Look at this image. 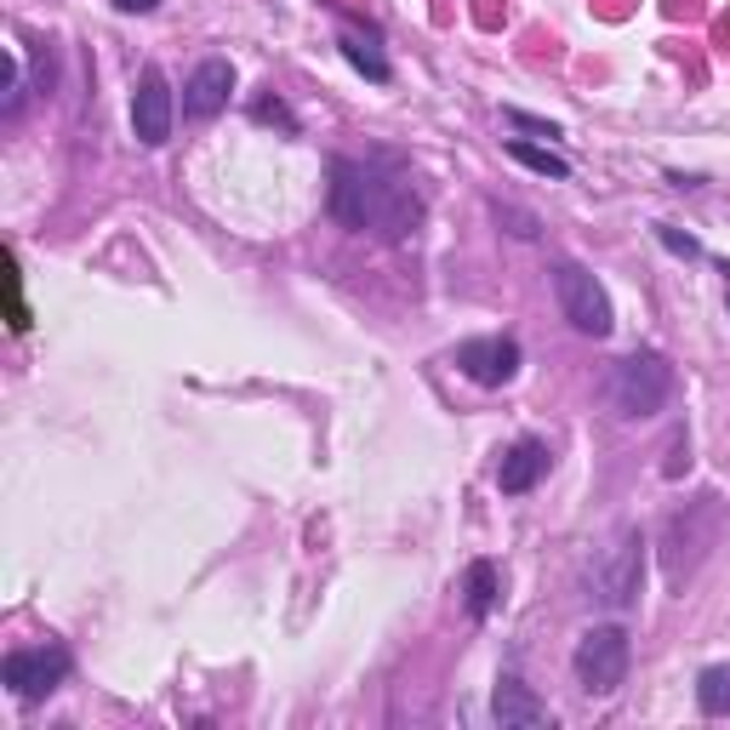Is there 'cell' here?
Returning a JSON list of instances; mask_svg holds the SVG:
<instances>
[{"mask_svg":"<svg viewBox=\"0 0 730 730\" xmlns=\"http://www.w3.org/2000/svg\"><path fill=\"white\" fill-rule=\"evenodd\" d=\"M508 155L519 160V166H531V172H537V177H571V160L565 155H554V149H537V143H525V137H514L508 143Z\"/></svg>","mask_w":730,"mask_h":730,"instance_id":"cell-16","label":"cell"},{"mask_svg":"<svg viewBox=\"0 0 730 730\" xmlns=\"http://www.w3.org/2000/svg\"><path fill=\"white\" fill-rule=\"evenodd\" d=\"M576 679H582V691L588 697H611L622 679H627V662H634V645H627V634L616 622L605 627H588V634L576 640Z\"/></svg>","mask_w":730,"mask_h":730,"instance_id":"cell-4","label":"cell"},{"mask_svg":"<svg viewBox=\"0 0 730 730\" xmlns=\"http://www.w3.org/2000/svg\"><path fill=\"white\" fill-rule=\"evenodd\" d=\"M554 298H559L565 320H571L582 337H611V325H616L611 298H605V285L582 269V263H554Z\"/></svg>","mask_w":730,"mask_h":730,"instance_id":"cell-5","label":"cell"},{"mask_svg":"<svg viewBox=\"0 0 730 730\" xmlns=\"http://www.w3.org/2000/svg\"><path fill=\"white\" fill-rule=\"evenodd\" d=\"M503 120H508V126H519V132H543V137H559V126H554V120H537V115H525V109H503Z\"/></svg>","mask_w":730,"mask_h":730,"instance_id":"cell-20","label":"cell"},{"mask_svg":"<svg viewBox=\"0 0 730 730\" xmlns=\"http://www.w3.org/2000/svg\"><path fill=\"white\" fill-rule=\"evenodd\" d=\"M697 708H702V713H730V662L702 668V679H697Z\"/></svg>","mask_w":730,"mask_h":730,"instance_id":"cell-15","label":"cell"},{"mask_svg":"<svg viewBox=\"0 0 730 730\" xmlns=\"http://www.w3.org/2000/svg\"><path fill=\"white\" fill-rule=\"evenodd\" d=\"M115 7H120V12H155L160 0H115Z\"/></svg>","mask_w":730,"mask_h":730,"instance_id":"cell-21","label":"cell"},{"mask_svg":"<svg viewBox=\"0 0 730 730\" xmlns=\"http://www.w3.org/2000/svg\"><path fill=\"white\" fill-rule=\"evenodd\" d=\"M719 525H724V503L713 491L685 503V514L668 519V531H662V576H668V588H685V576L719 543Z\"/></svg>","mask_w":730,"mask_h":730,"instance_id":"cell-2","label":"cell"},{"mask_svg":"<svg viewBox=\"0 0 730 730\" xmlns=\"http://www.w3.org/2000/svg\"><path fill=\"white\" fill-rule=\"evenodd\" d=\"M491 713H497L503 724H548V702L531 691V685H519V679H503V685H497Z\"/></svg>","mask_w":730,"mask_h":730,"instance_id":"cell-12","label":"cell"},{"mask_svg":"<svg viewBox=\"0 0 730 730\" xmlns=\"http://www.w3.org/2000/svg\"><path fill=\"white\" fill-rule=\"evenodd\" d=\"M548 474V446L543 440H519L508 457H503V468H497V485L508 497H519V491H531V485H537Z\"/></svg>","mask_w":730,"mask_h":730,"instance_id":"cell-11","label":"cell"},{"mask_svg":"<svg viewBox=\"0 0 730 730\" xmlns=\"http://www.w3.org/2000/svg\"><path fill=\"white\" fill-rule=\"evenodd\" d=\"M0 673H7L12 697H23V702H40V697H52V691L64 685V673H69V651H64V645L7 651V662H0Z\"/></svg>","mask_w":730,"mask_h":730,"instance_id":"cell-7","label":"cell"},{"mask_svg":"<svg viewBox=\"0 0 730 730\" xmlns=\"http://www.w3.org/2000/svg\"><path fill=\"white\" fill-rule=\"evenodd\" d=\"M491 212H497L503 223H514V234H519V240H537V217H531V212H519V206H503V201H497Z\"/></svg>","mask_w":730,"mask_h":730,"instance_id":"cell-19","label":"cell"},{"mask_svg":"<svg viewBox=\"0 0 730 730\" xmlns=\"http://www.w3.org/2000/svg\"><path fill=\"white\" fill-rule=\"evenodd\" d=\"M457 366L479 388H503L519 371V343H514V337H468V343L457 349Z\"/></svg>","mask_w":730,"mask_h":730,"instance_id":"cell-9","label":"cell"},{"mask_svg":"<svg viewBox=\"0 0 730 730\" xmlns=\"http://www.w3.org/2000/svg\"><path fill=\"white\" fill-rule=\"evenodd\" d=\"M491 611H497V565L491 559H474L468 565V616L485 622Z\"/></svg>","mask_w":730,"mask_h":730,"instance_id":"cell-14","label":"cell"},{"mask_svg":"<svg viewBox=\"0 0 730 730\" xmlns=\"http://www.w3.org/2000/svg\"><path fill=\"white\" fill-rule=\"evenodd\" d=\"M656 240H662V246H668L673 257H702V246H697V240H691V234H679L673 223H656Z\"/></svg>","mask_w":730,"mask_h":730,"instance_id":"cell-18","label":"cell"},{"mask_svg":"<svg viewBox=\"0 0 730 730\" xmlns=\"http://www.w3.org/2000/svg\"><path fill=\"white\" fill-rule=\"evenodd\" d=\"M640 582H645V537L640 531H622L594 565V588H600V600L611 611H627L640 600Z\"/></svg>","mask_w":730,"mask_h":730,"instance_id":"cell-6","label":"cell"},{"mask_svg":"<svg viewBox=\"0 0 730 730\" xmlns=\"http://www.w3.org/2000/svg\"><path fill=\"white\" fill-rule=\"evenodd\" d=\"M252 115H257L263 126H280V132H298V115H291V109L280 104V97H257V104H252Z\"/></svg>","mask_w":730,"mask_h":730,"instance_id":"cell-17","label":"cell"},{"mask_svg":"<svg viewBox=\"0 0 730 730\" xmlns=\"http://www.w3.org/2000/svg\"><path fill=\"white\" fill-rule=\"evenodd\" d=\"M331 217L354 228V234H377L388 246L417 234L422 223V194L400 177V172H382L371 160H331Z\"/></svg>","mask_w":730,"mask_h":730,"instance_id":"cell-1","label":"cell"},{"mask_svg":"<svg viewBox=\"0 0 730 730\" xmlns=\"http://www.w3.org/2000/svg\"><path fill=\"white\" fill-rule=\"evenodd\" d=\"M668 395H673V366H668L662 354H651V349L627 354V360L616 366V377H611V406H616V417L645 422V417H656V411L668 406Z\"/></svg>","mask_w":730,"mask_h":730,"instance_id":"cell-3","label":"cell"},{"mask_svg":"<svg viewBox=\"0 0 730 730\" xmlns=\"http://www.w3.org/2000/svg\"><path fill=\"white\" fill-rule=\"evenodd\" d=\"M228 91H234L228 58H206L201 69L188 75V86H183V115L188 120H217L228 109Z\"/></svg>","mask_w":730,"mask_h":730,"instance_id":"cell-10","label":"cell"},{"mask_svg":"<svg viewBox=\"0 0 730 730\" xmlns=\"http://www.w3.org/2000/svg\"><path fill=\"white\" fill-rule=\"evenodd\" d=\"M343 58H349L366 80H377V86L395 75V69H388V58H382V40L366 35V29H343Z\"/></svg>","mask_w":730,"mask_h":730,"instance_id":"cell-13","label":"cell"},{"mask_svg":"<svg viewBox=\"0 0 730 730\" xmlns=\"http://www.w3.org/2000/svg\"><path fill=\"white\" fill-rule=\"evenodd\" d=\"M132 132L143 149H160L172 137V86H166V69L149 64L137 75V91H132Z\"/></svg>","mask_w":730,"mask_h":730,"instance_id":"cell-8","label":"cell"}]
</instances>
